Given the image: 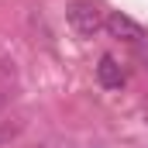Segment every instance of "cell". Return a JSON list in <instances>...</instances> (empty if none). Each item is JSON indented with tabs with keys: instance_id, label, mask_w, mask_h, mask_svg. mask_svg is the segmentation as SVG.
I'll return each instance as SVG.
<instances>
[{
	"instance_id": "1",
	"label": "cell",
	"mask_w": 148,
	"mask_h": 148,
	"mask_svg": "<svg viewBox=\"0 0 148 148\" xmlns=\"http://www.w3.org/2000/svg\"><path fill=\"white\" fill-rule=\"evenodd\" d=\"M66 17H69L73 31H76V35H83V38H93L103 24H107L103 10H100L93 0H73V3L66 7Z\"/></svg>"
},
{
	"instance_id": "2",
	"label": "cell",
	"mask_w": 148,
	"mask_h": 148,
	"mask_svg": "<svg viewBox=\"0 0 148 148\" xmlns=\"http://www.w3.org/2000/svg\"><path fill=\"white\" fill-rule=\"evenodd\" d=\"M103 28H107L114 38H121V41H131V45H141V41H145V28H141L138 21H131L127 14H121V10L107 17V24H103Z\"/></svg>"
},
{
	"instance_id": "3",
	"label": "cell",
	"mask_w": 148,
	"mask_h": 148,
	"mask_svg": "<svg viewBox=\"0 0 148 148\" xmlns=\"http://www.w3.org/2000/svg\"><path fill=\"white\" fill-rule=\"evenodd\" d=\"M97 79H100V86H107V90H121L127 76H124V66H121L114 55H103L100 66H97Z\"/></svg>"
},
{
	"instance_id": "4",
	"label": "cell",
	"mask_w": 148,
	"mask_h": 148,
	"mask_svg": "<svg viewBox=\"0 0 148 148\" xmlns=\"http://www.w3.org/2000/svg\"><path fill=\"white\" fill-rule=\"evenodd\" d=\"M24 131V121H0V145H10V138H17Z\"/></svg>"
},
{
	"instance_id": "5",
	"label": "cell",
	"mask_w": 148,
	"mask_h": 148,
	"mask_svg": "<svg viewBox=\"0 0 148 148\" xmlns=\"http://www.w3.org/2000/svg\"><path fill=\"white\" fill-rule=\"evenodd\" d=\"M14 97H17V93H14V86H7V83H0V110H3L7 103H14Z\"/></svg>"
},
{
	"instance_id": "6",
	"label": "cell",
	"mask_w": 148,
	"mask_h": 148,
	"mask_svg": "<svg viewBox=\"0 0 148 148\" xmlns=\"http://www.w3.org/2000/svg\"><path fill=\"white\" fill-rule=\"evenodd\" d=\"M14 76V62H0V83Z\"/></svg>"
},
{
	"instance_id": "7",
	"label": "cell",
	"mask_w": 148,
	"mask_h": 148,
	"mask_svg": "<svg viewBox=\"0 0 148 148\" xmlns=\"http://www.w3.org/2000/svg\"><path fill=\"white\" fill-rule=\"evenodd\" d=\"M138 59H141V62H145V69H148V45H145V41H141V45H138Z\"/></svg>"
},
{
	"instance_id": "8",
	"label": "cell",
	"mask_w": 148,
	"mask_h": 148,
	"mask_svg": "<svg viewBox=\"0 0 148 148\" xmlns=\"http://www.w3.org/2000/svg\"><path fill=\"white\" fill-rule=\"evenodd\" d=\"M31 148H38V145H31Z\"/></svg>"
}]
</instances>
